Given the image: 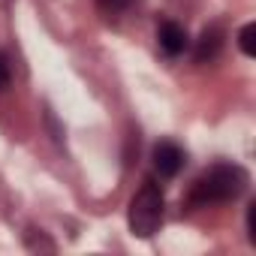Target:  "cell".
Instances as JSON below:
<instances>
[{
    "label": "cell",
    "mask_w": 256,
    "mask_h": 256,
    "mask_svg": "<svg viewBox=\"0 0 256 256\" xmlns=\"http://www.w3.org/2000/svg\"><path fill=\"white\" fill-rule=\"evenodd\" d=\"M154 172L160 175V178H175L181 169H184V151H181V145H175V142H169V139H163V142H157L154 145Z\"/></svg>",
    "instance_id": "obj_3"
},
{
    "label": "cell",
    "mask_w": 256,
    "mask_h": 256,
    "mask_svg": "<svg viewBox=\"0 0 256 256\" xmlns=\"http://www.w3.org/2000/svg\"><path fill=\"white\" fill-rule=\"evenodd\" d=\"M247 238L250 244H256V202L247 205Z\"/></svg>",
    "instance_id": "obj_9"
},
{
    "label": "cell",
    "mask_w": 256,
    "mask_h": 256,
    "mask_svg": "<svg viewBox=\"0 0 256 256\" xmlns=\"http://www.w3.org/2000/svg\"><path fill=\"white\" fill-rule=\"evenodd\" d=\"M94 4H96V12H100L102 18L118 22V18H124V16H130V12L136 10L139 0H94Z\"/></svg>",
    "instance_id": "obj_6"
},
{
    "label": "cell",
    "mask_w": 256,
    "mask_h": 256,
    "mask_svg": "<svg viewBox=\"0 0 256 256\" xmlns=\"http://www.w3.org/2000/svg\"><path fill=\"white\" fill-rule=\"evenodd\" d=\"M250 184V175L238 166V163H214L208 172H202L190 193H187V205L190 208H208V205H226L244 196Z\"/></svg>",
    "instance_id": "obj_1"
},
{
    "label": "cell",
    "mask_w": 256,
    "mask_h": 256,
    "mask_svg": "<svg viewBox=\"0 0 256 256\" xmlns=\"http://www.w3.org/2000/svg\"><path fill=\"white\" fill-rule=\"evenodd\" d=\"M24 244H28V250H46V253H54V241L42 232V229H28L24 232Z\"/></svg>",
    "instance_id": "obj_8"
},
{
    "label": "cell",
    "mask_w": 256,
    "mask_h": 256,
    "mask_svg": "<svg viewBox=\"0 0 256 256\" xmlns=\"http://www.w3.org/2000/svg\"><path fill=\"white\" fill-rule=\"evenodd\" d=\"M10 82H12V76H10V64H6L4 54H0V90H6Z\"/></svg>",
    "instance_id": "obj_10"
},
{
    "label": "cell",
    "mask_w": 256,
    "mask_h": 256,
    "mask_svg": "<svg viewBox=\"0 0 256 256\" xmlns=\"http://www.w3.org/2000/svg\"><path fill=\"white\" fill-rule=\"evenodd\" d=\"M157 42H160V52L166 58H181L190 48V36L178 22H163L157 28Z\"/></svg>",
    "instance_id": "obj_4"
},
{
    "label": "cell",
    "mask_w": 256,
    "mask_h": 256,
    "mask_svg": "<svg viewBox=\"0 0 256 256\" xmlns=\"http://www.w3.org/2000/svg\"><path fill=\"white\" fill-rule=\"evenodd\" d=\"M238 48L244 58H256V24L247 22L241 30H238Z\"/></svg>",
    "instance_id": "obj_7"
},
{
    "label": "cell",
    "mask_w": 256,
    "mask_h": 256,
    "mask_svg": "<svg viewBox=\"0 0 256 256\" xmlns=\"http://www.w3.org/2000/svg\"><path fill=\"white\" fill-rule=\"evenodd\" d=\"M166 217V196L163 187L154 178H145L142 187L136 190V196L130 199V208H126V223H130V232L136 238H151Z\"/></svg>",
    "instance_id": "obj_2"
},
{
    "label": "cell",
    "mask_w": 256,
    "mask_h": 256,
    "mask_svg": "<svg viewBox=\"0 0 256 256\" xmlns=\"http://www.w3.org/2000/svg\"><path fill=\"white\" fill-rule=\"evenodd\" d=\"M223 42H226V34L220 24H211L202 30V36L196 40V48H193V60L196 64H211L217 60V54L223 52Z\"/></svg>",
    "instance_id": "obj_5"
}]
</instances>
